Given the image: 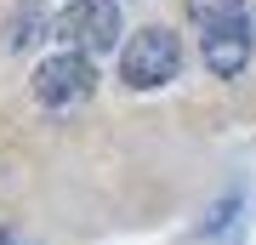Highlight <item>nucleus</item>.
Wrapping results in <instances>:
<instances>
[{
	"label": "nucleus",
	"instance_id": "1",
	"mask_svg": "<svg viewBox=\"0 0 256 245\" xmlns=\"http://www.w3.org/2000/svg\"><path fill=\"white\" fill-rule=\"evenodd\" d=\"M52 35L63 40V52L102 57L120 40V0H68L52 18Z\"/></svg>",
	"mask_w": 256,
	"mask_h": 245
},
{
	"label": "nucleus",
	"instance_id": "2",
	"mask_svg": "<svg viewBox=\"0 0 256 245\" xmlns=\"http://www.w3.org/2000/svg\"><path fill=\"white\" fill-rule=\"evenodd\" d=\"M176 63H182V46H176L171 29H142V35H131L126 46V57H120V74H126V86H137V91H154L165 86L176 74Z\"/></svg>",
	"mask_w": 256,
	"mask_h": 245
},
{
	"label": "nucleus",
	"instance_id": "3",
	"mask_svg": "<svg viewBox=\"0 0 256 245\" xmlns=\"http://www.w3.org/2000/svg\"><path fill=\"white\" fill-rule=\"evenodd\" d=\"M97 91V57L80 52H52L46 63L34 69V97L46 109H68V103H86Z\"/></svg>",
	"mask_w": 256,
	"mask_h": 245
},
{
	"label": "nucleus",
	"instance_id": "4",
	"mask_svg": "<svg viewBox=\"0 0 256 245\" xmlns=\"http://www.w3.org/2000/svg\"><path fill=\"white\" fill-rule=\"evenodd\" d=\"M205 69L210 74H222V80H234L239 69L250 63V23L245 18H234V23H216V29H205Z\"/></svg>",
	"mask_w": 256,
	"mask_h": 245
},
{
	"label": "nucleus",
	"instance_id": "5",
	"mask_svg": "<svg viewBox=\"0 0 256 245\" xmlns=\"http://www.w3.org/2000/svg\"><path fill=\"white\" fill-rule=\"evenodd\" d=\"M188 18L200 23V29H216V23L245 18V0H188Z\"/></svg>",
	"mask_w": 256,
	"mask_h": 245
},
{
	"label": "nucleus",
	"instance_id": "6",
	"mask_svg": "<svg viewBox=\"0 0 256 245\" xmlns=\"http://www.w3.org/2000/svg\"><path fill=\"white\" fill-rule=\"evenodd\" d=\"M0 245H12V239H6V234H0Z\"/></svg>",
	"mask_w": 256,
	"mask_h": 245
}]
</instances>
